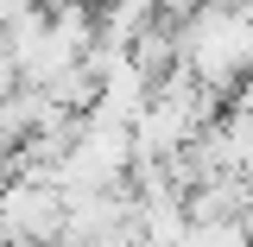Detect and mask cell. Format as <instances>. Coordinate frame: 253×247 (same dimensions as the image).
<instances>
[{
  "instance_id": "1",
  "label": "cell",
  "mask_w": 253,
  "mask_h": 247,
  "mask_svg": "<svg viewBox=\"0 0 253 247\" xmlns=\"http://www.w3.org/2000/svg\"><path fill=\"white\" fill-rule=\"evenodd\" d=\"M177 38H184V63L215 89H234L253 70V13L241 0H203L196 13L177 19Z\"/></svg>"
},
{
  "instance_id": "2",
  "label": "cell",
  "mask_w": 253,
  "mask_h": 247,
  "mask_svg": "<svg viewBox=\"0 0 253 247\" xmlns=\"http://www.w3.org/2000/svg\"><path fill=\"white\" fill-rule=\"evenodd\" d=\"M133 158H139L133 127H126V121H95V114H89L83 140H76V146H70V158L57 165V184H63V197L126 184V178H133Z\"/></svg>"
},
{
  "instance_id": "3",
  "label": "cell",
  "mask_w": 253,
  "mask_h": 247,
  "mask_svg": "<svg viewBox=\"0 0 253 247\" xmlns=\"http://www.w3.org/2000/svg\"><path fill=\"white\" fill-rule=\"evenodd\" d=\"M70 222V197L51 178H0V247L57 241Z\"/></svg>"
},
{
  "instance_id": "4",
  "label": "cell",
  "mask_w": 253,
  "mask_h": 247,
  "mask_svg": "<svg viewBox=\"0 0 253 247\" xmlns=\"http://www.w3.org/2000/svg\"><path fill=\"white\" fill-rule=\"evenodd\" d=\"M152 76H146V70H139V63H133V51H126L121 63H114V70H108V76H101V101H95L89 114L95 121H139V114H146V101H152Z\"/></svg>"
},
{
  "instance_id": "5",
  "label": "cell",
  "mask_w": 253,
  "mask_h": 247,
  "mask_svg": "<svg viewBox=\"0 0 253 247\" xmlns=\"http://www.w3.org/2000/svg\"><path fill=\"white\" fill-rule=\"evenodd\" d=\"M184 235H190L184 190H171V197H139V241L146 247H177Z\"/></svg>"
},
{
  "instance_id": "6",
  "label": "cell",
  "mask_w": 253,
  "mask_h": 247,
  "mask_svg": "<svg viewBox=\"0 0 253 247\" xmlns=\"http://www.w3.org/2000/svg\"><path fill=\"white\" fill-rule=\"evenodd\" d=\"M51 95H57L63 108H76V114H89L95 101H101V70H95L89 57H76L70 70H63L57 83H51Z\"/></svg>"
},
{
  "instance_id": "7",
  "label": "cell",
  "mask_w": 253,
  "mask_h": 247,
  "mask_svg": "<svg viewBox=\"0 0 253 247\" xmlns=\"http://www.w3.org/2000/svg\"><path fill=\"white\" fill-rule=\"evenodd\" d=\"M19 83H26V70H19V57H13V51L0 45V101H6V95L19 89Z\"/></svg>"
}]
</instances>
